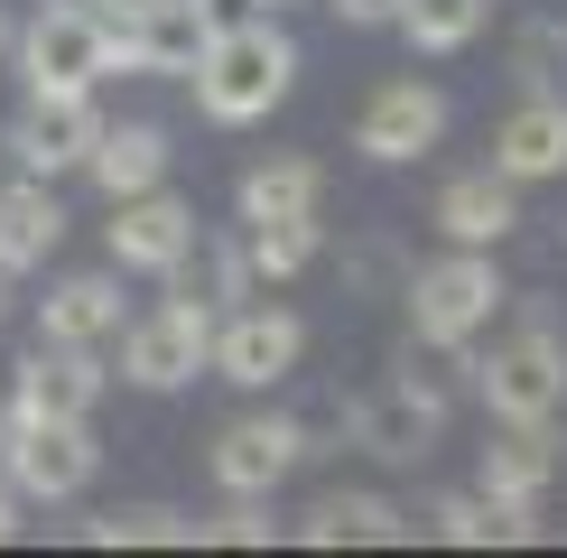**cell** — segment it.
Segmentation results:
<instances>
[{
  "mask_svg": "<svg viewBox=\"0 0 567 558\" xmlns=\"http://www.w3.org/2000/svg\"><path fill=\"white\" fill-rule=\"evenodd\" d=\"M93 140H103V103L93 93H29L10 112V131H0V158L19 177H75L93 158Z\"/></svg>",
  "mask_w": 567,
  "mask_h": 558,
  "instance_id": "cell-10",
  "label": "cell"
},
{
  "mask_svg": "<svg viewBox=\"0 0 567 558\" xmlns=\"http://www.w3.org/2000/svg\"><path fill=\"white\" fill-rule=\"evenodd\" d=\"M122 326H131L122 270H65V279H47V298H38V335L47 344H112Z\"/></svg>",
  "mask_w": 567,
  "mask_h": 558,
  "instance_id": "cell-16",
  "label": "cell"
},
{
  "mask_svg": "<svg viewBox=\"0 0 567 558\" xmlns=\"http://www.w3.org/2000/svg\"><path fill=\"white\" fill-rule=\"evenodd\" d=\"M326 251V224L317 215H270V224H243V261H251V279H298L307 261Z\"/></svg>",
  "mask_w": 567,
  "mask_h": 558,
  "instance_id": "cell-24",
  "label": "cell"
},
{
  "mask_svg": "<svg viewBox=\"0 0 567 558\" xmlns=\"http://www.w3.org/2000/svg\"><path fill=\"white\" fill-rule=\"evenodd\" d=\"M429 530L446 549H493V503L484 494H437L429 503Z\"/></svg>",
  "mask_w": 567,
  "mask_h": 558,
  "instance_id": "cell-27",
  "label": "cell"
},
{
  "mask_svg": "<svg viewBox=\"0 0 567 558\" xmlns=\"http://www.w3.org/2000/svg\"><path fill=\"white\" fill-rule=\"evenodd\" d=\"M270 540H279L270 494H224V512L196 521V549H270Z\"/></svg>",
  "mask_w": 567,
  "mask_h": 558,
  "instance_id": "cell-26",
  "label": "cell"
},
{
  "mask_svg": "<svg viewBox=\"0 0 567 558\" xmlns=\"http://www.w3.org/2000/svg\"><path fill=\"white\" fill-rule=\"evenodd\" d=\"M465 372H475L484 418H558L567 410V335H558V317H522V335H503Z\"/></svg>",
  "mask_w": 567,
  "mask_h": 558,
  "instance_id": "cell-5",
  "label": "cell"
},
{
  "mask_svg": "<svg viewBox=\"0 0 567 558\" xmlns=\"http://www.w3.org/2000/svg\"><path fill=\"white\" fill-rule=\"evenodd\" d=\"M0 475L19 484V503H75L103 475L93 418H10L0 428Z\"/></svg>",
  "mask_w": 567,
  "mask_h": 558,
  "instance_id": "cell-7",
  "label": "cell"
},
{
  "mask_svg": "<svg viewBox=\"0 0 567 558\" xmlns=\"http://www.w3.org/2000/svg\"><path fill=\"white\" fill-rule=\"evenodd\" d=\"M493 168H503L512 186L567 177V103L558 93H522V103L493 122Z\"/></svg>",
  "mask_w": 567,
  "mask_h": 558,
  "instance_id": "cell-17",
  "label": "cell"
},
{
  "mask_svg": "<svg viewBox=\"0 0 567 558\" xmlns=\"http://www.w3.org/2000/svg\"><path fill=\"white\" fill-rule=\"evenodd\" d=\"M10 65L29 93H93L103 75H140L131 19L93 10V0H38L10 38Z\"/></svg>",
  "mask_w": 567,
  "mask_h": 558,
  "instance_id": "cell-2",
  "label": "cell"
},
{
  "mask_svg": "<svg viewBox=\"0 0 567 558\" xmlns=\"http://www.w3.org/2000/svg\"><path fill=\"white\" fill-rule=\"evenodd\" d=\"M251 10H279V19H289V10H307V0H251Z\"/></svg>",
  "mask_w": 567,
  "mask_h": 558,
  "instance_id": "cell-32",
  "label": "cell"
},
{
  "mask_svg": "<svg viewBox=\"0 0 567 558\" xmlns=\"http://www.w3.org/2000/svg\"><path fill=\"white\" fill-rule=\"evenodd\" d=\"M344 29H400V0H326Z\"/></svg>",
  "mask_w": 567,
  "mask_h": 558,
  "instance_id": "cell-29",
  "label": "cell"
},
{
  "mask_svg": "<svg viewBox=\"0 0 567 558\" xmlns=\"http://www.w3.org/2000/svg\"><path fill=\"white\" fill-rule=\"evenodd\" d=\"M233 205H243V224H270V215H317V205H326V168H317L307 149H279V158H261V168H243Z\"/></svg>",
  "mask_w": 567,
  "mask_h": 558,
  "instance_id": "cell-22",
  "label": "cell"
},
{
  "mask_svg": "<svg viewBox=\"0 0 567 558\" xmlns=\"http://www.w3.org/2000/svg\"><path fill=\"white\" fill-rule=\"evenodd\" d=\"M196 205L177 196V186H140V196H112V224H103V251H112V270H140V279H168L196 261Z\"/></svg>",
  "mask_w": 567,
  "mask_h": 558,
  "instance_id": "cell-9",
  "label": "cell"
},
{
  "mask_svg": "<svg viewBox=\"0 0 567 558\" xmlns=\"http://www.w3.org/2000/svg\"><path fill=\"white\" fill-rule=\"evenodd\" d=\"M493 19V0H400V38L419 46V56H456V46H475Z\"/></svg>",
  "mask_w": 567,
  "mask_h": 558,
  "instance_id": "cell-25",
  "label": "cell"
},
{
  "mask_svg": "<svg viewBox=\"0 0 567 558\" xmlns=\"http://www.w3.org/2000/svg\"><path fill=\"white\" fill-rule=\"evenodd\" d=\"M196 112L215 131H251V122H270L279 103H289V84H298V38H289V19L279 10H251V19H224L215 46L196 56Z\"/></svg>",
  "mask_w": 567,
  "mask_h": 558,
  "instance_id": "cell-1",
  "label": "cell"
},
{
  "mask_svg": "<svg viewBox=\"0 0 567 558\" xmlns=\"http://www.w3.org/2000/svg\"><path fill=\"white\" fill-rule=\"evenodd\" d=\"M446 242H475V251H503L522 232V186L503 168H475V177H446L437 186V215H429Z\"/></svg>",
  "mask_w": 567,
  "mask_h": 558,
  "instance_id": "cell-18",
  "label": "cell"
},
{
  "mask_svg": "<svg viewBox=\"0 0 567 558\" xmlns=\"http://www.w3.org/2000/svg\"><path fill=\"white\" fill-rule=\"evenodd\" d=\"M205 363H215V308L186 289L168 308L122 326V382L131 391H186V382H205Z\"/></svg>",
  "mask_w": 567,
  "mask_h": 558,
  "instance_id": "cell-6",
  "label": "cell"
},
{
  "mask_svg": "<svg viewBox=\"0 0 567 558\" xmlns=\"http://www.w3.org/2000/svg\"><path fill=\"white\" fill-rule=\"evenodd\" d=\"M103 354H93V344H29V354L10 363V391H0V401H10V418H93L103 410Z\"/></svg>",
  "mask_w": 567,
  "mask_h": 558,
  "instance_id": "cell-13",
  "label": "cell"
},
{
  "mask_svg": "<svg viewBox=\"0 0 567 558\" xmlns=\"http://www.w3.org/2000/svg\"><path fill=\"white\" fill-rule=\"evenodd\" d=\"M65 242V205H56V177H0V270H38L47 251Z\"/></svg>",
  "mask_w": 567,
  "mask_h": 558,
  "instance_id": "cell-20",
  "label": "cell"
},
{
  "mask_svg": "<svg viewBox=\"0 0 567 558\" xmlns=\"http://www.w3.org/2000/svg\"><path fill=\"white\" fill-rule=\"evenodd\" d=\"M558 465H567L558 418H493V447H484L475 494H484V503H549Z\"/></svg>",
  "mask_w": 567,
  "mask_h": 558,
  "instance_id": "cell-14",
  "label": "cell"
},
{
  "mask_svg": "<svg viewBox=\"0 0 567 558\" xmlns=\"http://www.w3.org/2000/svg\"><path fill=\"white\" fill-rule=\"evenodd\" d=\"M224 29V0H150V10L131 19V46H140V75H196V56L215 46Z\"/></svg>",
  "mask_w": 567,
  "mask_h": 558,
  "instance_id": "cell-19",
  "label": "cell"
},
{
  "mask_svg": "<svg viewBox=\"0 0 567 558\" xmlns=\"http://www.w3.org/2000/svg\"><path fill=\"white\" fill-rule=\"evenodd\" d=\"M19 512H29V503H19V484L0 475V540H19Z\"/></svg>",
  "mask_w": 567,
  "mask_h": 558,
  "instance_id": "cell-30",
  "label": "cell"
},
{
  "mask_svg": "<svg viewBox=\"0 0 567 558\" xmlns=\"http://www.w3.org/2000/svg\"><path fill=\"white\" fill-rule=\"evenodd\" d=\"M344 279L363 298H400V279H410V261H400V242H382V232H363V242L344 251Z\"/></svg>",
  "mask_w": 567,
  "mask_h": 558,
  "instance_id": "cell-28",
  "label": "cell"
},
{
  "mask_svg": "<svg viewBox=\"0 0 567 558\" xmlns=\"http://www.w3.org/2000/svg\"><path fill=\"white\" fill-rule=\"evenodd\" d=\"M84 540L93 549H196V512H177V503H112V512L84 521Z\"/></svg>",
  "mask_w": 567,
  "mask_h": 558,
  "instance_id": "cell-23",
  "label": "cell"
},
{
  "mask_svg": "<svg viewBox=\"0 0 567 558\" xmlns=\"http://www.w3.org/2000/svg\"><path fill=\"white\" fill-rule=\"evenodd\" d=\"M344 437L363 456H382V465H429L446 447V391L419 372V344H400L391 382H372V391L344 401Z\"/></svg>",
  "mask_w": 567,
  "mask_h": 558,
  "instance_id": "cell-4",
  "label": "cell"
},
{
  "mask_svg": "<svg viewBox=\"0 0 567 558\" xmlns=\"http://www.w3.org/2000/svg\"><path fill=\"white\" fill-rule=\"evenodd\" d=\"M446 140V93L429 75H391L363 93V112H353V149L372 158V168H419Z\"/></svg>",
  "mask_w": 567,
  "mask_h": 558,
  "instance_id": "cell-12",
  "label": "cell"
},
{
  "mask_svg": "<svg viewBox=\"0 0 567 558\" xmlns=\"http://www.w3.org/2000/svg\"><path fill=\"white\" fill-rule=\"evenodd\" d=\"M168 131L158 122H103V140H93L84 177L103 186V196H140V186H168Z\"/></svg>",
  "mask_w": 567,
  "mask_h": 558,
  "instance_id": "cell-21",
  "label": "cell"
},
{
  "mask_svg": "<svg viewBox=\"0 0 567 558\" xmlns=\"http://www.w3.org/2000/svg\"><path fill=\"white\" fill-rule=\"evenodd\" d=\"M298 354H307V326L251 289L243 308L215 317V363H205V372L233 382V391H270V382H289V372H298Z\"/></svg>",
  "mask_w": 567,
  "mask_h": 558,
  "instance_id": "cell-11",
  "label": "cell"
},
{
  "mask_svg": "<svg viewBox=\"0 0 567 558\" xmlns=\"http://www.w3.org/2000/svg\"><path fill=\"white\" fill-rule=\"evenodd\" d=\"M10 38H19V19H10V10H0V56H10Z\"/></svg>",
  "mask_w": 567,
  "mask_h": 558,
  "instance_id": "cell-33",
  "label": "cell"
},
{
  "mask_svg": "<svg viewBox=\"0 0 567 558\" xmlns=\"http://www.w3.org/2000/svg\"><path fill=\"white\" fill-rule=\"evenodd\" d=\"M298 540L307 549H400L410 540V512L391 494H372V484H336V494H317L298 512Z\"/></svg>",
  "mask_w": 567,
  "mask_h": 558,
  "instance_id": "cell-15",
  "label": "cell"
},
{
  "mask_svg": "<svg viewBox=\"0 0 567 558\" xmlns=\"http://www.w3.org/2000/svg\"><path fill=\"white\" fill-rule=\"evenodd\" d=\"M400 308H410V344H429V354H475V335L512 308V279H503L493 251L446 242L437 261H419L400 279Z\"/></svg>",
  "mask_w": 567,
  "mask_h": 558,
  "instance_id": "cell-3",
  "label": "cell"
},
{
  "mask_svg": "<svg viewBox=\"0 0 567 558\" xmlns=\"http://www.w3.org/2000/svg\"><path fill=\"white\" fill-rule=\"evenodd\" d=\"M93 10H112V19H140V10H150V0H93Z\"/></svg>",
  "mask_w": 567,
  "mask_h": 558,
  "instance_id": "cell-31",
  "label": "cell"
},
{
  "mask_svg": "<svg viewBox=\"0 0 567 558\" xmlns=\"http://www.w3.org/2000/svg\"><path fill=\"white\" fill-rule=\"evenodd\" d=\"M307 456H317L307 418H289V410H243V418H224V428H215L205 475H215V494H279Z\"/></svg>",
  "mask_w": 567,
  "mask_h": 558,
  "instance_id": "cell-8",
  "label": "cell"
}]
</instances>
